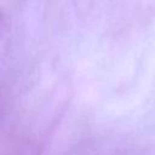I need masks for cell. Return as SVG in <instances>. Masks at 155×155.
Returning <instances> with one entry per match:
<instances>
[]
</instances>
